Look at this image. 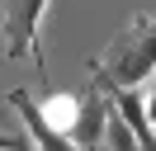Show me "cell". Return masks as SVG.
<instances>
[{
    "label": "cell",
    "mask_w": 156,
    "mask_h": 151,
    "mask_svg": "<svg viewBox=\"0 0 156 151\" xmlns=\"http://www.w3.org/2000/svg\"><path fill=\"white\" fill-rule=\"evenodd\" d=\"M52 0H5V43H10V57H29L33 52V66L48 76L43 66V47H38V33H43V14H48Z\"/></svg>",
    "instance_id": "obj_2"
},
{
    "label": "cell",
    "mask_w": 156,
    "mask_h": 151,
    "mask_svg": "<svg viewBox=\"0 0 156 151\" xmlns=\"http://www.w3.org/2000/svg\"><path fill=\"white\" fill-rule=\"evenodd\" d=\"M33 104H38L43 123H48L52 132H62V137H66L71 118H76V94H66V90H52V94H43V99H33Z\"/></svg>",
    "instance_id": "obj_6"
},
{
    "label": "cell",
    "mask_w": 156,
    "mask_h": 151,
    "mask_svg": "<svg viewBox=\"0 0 156 151\" xmlns=\"http://www.w3.org/2000/svg\"><path fill=\"white\" fill-rule=\"evenodd\" d=\"M109 99V109L123 118V128L137 137V146L142 151H156V137H151V80L147 85H133V90H99Z\"/></svg>",
    "instance_id": "obj_3"
},
{
    "label": "cell",
    "mask_w": 156,
    "mask_h": 151,
    "mask_svg": "<svg viewBox=\"0 0 156 151\" xmlns=\"http://www.w3.org/2000/svg\"><path fill=\"white\" fill-rule=\"evenodd\" d=\"M0 151H33L29 137H19V132H0Z\"/></svg>",
    "instance_id": "obj_8"
},
{
    "label": "cell",
    "mask_w": 156,
    "mask_h": 151,
    "mask_svg": "<svg viewBox=\"0 0 156 151\" xmlns=\"http://www.w3.org/2000/svg\"><path fill=\"white\" fill-rule=\"evenodd\" d=\"M104 118H109V99L90 85L76 99V118H71V128H66V142L76 151H99L104 146Z\"/></svg>",
    "instance_id": "obj_4"
},
{
    "label": "cell",
    "mask_w": 156,
    "mask_h": 151,
    "mask_svg": "<svg viewBox=\"0 0 156 151\" xmlns=\"http://www.w3.org/2000/svg\"><path fill=\"white\" fill-rule=\"evenodd\" d=\"M104 137H109V146H114V151H142V146H137V137L123 128V118H118L114 109H109V118H104Z\"/></svg>",
    "instance_id": "obj_7"
},
{
    "label": "cell",
    "mask_w": 156,
    "mask_h": 151,
    "mask_svg": "<svg viewBox=\"0 0 156 151\" xmlns=\"http://www.w3.org/2000/svg\"><path fill=\"white\" fill-rule=\"evenodd\" d=\"M10 109L19 113V123L29 128V146H33V151H76L62 132H52L48 123H43V113H38V104H33L29 90H14V94H10Z\"/></svg>",
    "instance_id": "obj_5"
},
{
    "label": "cell",
    "mask_w": 156,
    "mask_h": 151,
    "mask_svg": "<svg viewBox=\"0 0 156 151\" xmlns=\"http://www.w3.org/2000/svg\"><path fill=\"white\" fill-rule=\"evenodd\" d=\"M151 66H156V19L151 9H137L133 24L109 43V52L99 61H90V76H95V90H133V85L151 80Z\"/></svg>",
    "instance_id": "obj_1"
}]
</instances>
